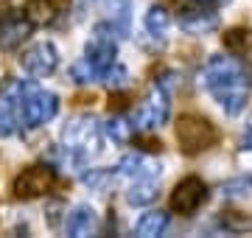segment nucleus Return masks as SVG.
<instances>
[{
	"instance_id": "nucleus-1",
	"label": "nucleus",
	"mask_w": 252,
	"mask_h": 238,
	"mask_svg": "<svg viewBox=\"0 0 252 238\" xmlns=\"http://www.w3.org/2000/svg\"><path fill=\"white\" fill-rule=\"evenodd\" d=\"M202 84L227 115L244 112L252 84L247 67L235 56H210L202 67Z\"/></svg>"
},
{
	"instance_id": "nucleus-2",
	"label": "nucleus",
	"mask_w": 252,
	"mask_h": 238,
	"mask_svg": "<svg viewBox=\"0 0 252 238\" xmlns=\"http://www.w3.org/2000/svg\"><path fill=\"white\" fill-rule=\"evenodd\" d=\"M6 107H9V104H6ZM11 110H14V115H17L23 129L45 126L48 120H54L56 112H59V95L51 92V90H42V87H36V84L31 82L28 90L23 92V98H20Z\"/></svg>"
},
{
	"instance_id": "nucleus-3",
	"label": "nucleus",
	"mask_w": 252,
	"mask_h": 238,
	"mask_svg": "<svg viewBox=\"0 0 252 238\" xmlns=\"http://www.w3.org/2000/svg\"><path fill=\"white\" fill-rule=\"evenodd\" d=\"M101 123L93 115H73L67 123L62 126V149H67L70 154H76L79 160H90L101 151Z\"/></svg>"
},
{
	"instance_id": "nucleus-4",
	"label": "nucleus",
	"mask_w": 252,
	"mask_h": 238,
	"mask_svg": "<svg viewBox=\"0 0 252 238\" xmlns=\"http://www.w3.org/2000/svg\"><path fill=\"white\" fill-rule=\"evenodd\" d=\"M174 132H177V143H180L182 154H202V151H207L219 138L216 126L207 118H202V115H193V112L180 115Z\"/></svg>"
},
{
	"instance_id": "nucleus-5",
	"label": "nucleus",
	"mask_w": 252,
	"mask_h": 238,
	"mask_svg": "<svg viewBox=\"0 0 252 238\" xmlns=\"http://www.w3.org/2000/svg\"><path fill=\"white\" fill-rule=\"evenodd\" d=\"M168 92L171 90H165V87H160V84H154L152 92H149V95L137 104V110L129 115L135 132H154V129H160L162 123L168 120V112H171Z\"/></svg>"
},
{
	"instance_id": "nucleus-6",
	"label": "nucleus",
	"mask_w": 252,
	"mask_h": 238,
	"mask_svg": "<svg viewBox=\"0 0 252 238\" xmlns=\"http://www.w3.org/2000/svg\"><path fill=\"white\" fill-rule=\"evenodd\" d=\"M56 182V168L54 165H28L23 168L14 182H11V191L17 199H36V196H45Z\"/></svg>"
},
{
	"instance_id": "nucleus-7",
	"label": "nucleus",
	"mask_w": 252,
	"mask_h": 238,
	"mask_svg": "<svg viewBox=\"0 0 252 238\" xmlns=\"http://www.w3.org/2000/svg\"><path fill=\"white\" fill-rule=\"evenodd\" d=\"M180 28L188 34H210L219 28L216 6L207 0H185L180 9Z\"/></svg>"
},
{
	"instance_id": "nucleus-8",
	"label": "nucleus",
	"mask_w": 252,
	"mask_h": 238,
	"mask_svg": "<svg viewBox=\"0 0 252 238\" xmlns=\"http://www.w3.org/2000/svg\"><path fill=\"white\" fill-rule=\"evenodd\" d=\"M20 64L28 76L34 79H48L54 76V70L59 67V51H56L54 42H34L31 48L23 51L20 56Z\"/></svg>"
},
{
	"instance_id": "nucleus-9",
	"label": "nucleus",
	"mask_w": 252,
	"mask_h": 238,
	"mask_svg": "<svg viewBox=\"0 0 252 238\" xmlns=\"http://www.w3.org/2000/svg\"><path fill=\"white\" fill-rule=\"evenodd\" d=\"M205 202H207V185L199 177H185V179H180V182L174 185V191H171V210L174 213L190 216Z\"/></svg>"
},
{
	"instance_id": "nucleus-10",
	"label": "nucleus",
	"mask_w": 252,
	"mask_h": 238,
	"mask_svg": "<svg viewBox=\"0 0 252 238\" xmlns=\"http://www.w3.org/2000/svg\"><path fill=\"white\" fill-rule=\"evenodd\" d=\"M115 174L129 179V182H132V179H149V177L162 174V165L157 163V160H152L149 154H143V151H129V154L121 157Z\"/></svg>"
},
{
	"instance_id": "nucleus-11",
	"label": "nucleus",
	"mask_w": 252,
	"mask_h": 238,
	"mask_svg": "<svg viewBox=\"0 0 252 238\" xmlns=\"http://www.w3.org/2000/svg\"><path fill=\"white\" fill-rule=\"evenodd\" d=\"M98 230V216L93 210L90 205H76L67 219H64V233L73 238H84V236H93Z\"/></svg>"
},
{
	"instance_id": "nucleus-12",
	"label": "nucleus",
	"mask_w": 252,
	"mask_h": 238,
	"mask_svg": "<svg viewBox=\"0 0 252 238\" xmlns=\"http://www.w3.org/2000/svg\"><path fill=\"white\" fill-rule=\"evenodd\" d=\"M31 23L26 17H0V51H14L31 34Z\"/></svg>"
},
{
	"instance_id": "nucleus-13",
	"label": "nucleus",
	"mask_w": 252,
	"mask_h": 238,
	"mask_svg": "<svg viewBox=\"0 0 252 238\" xmlns=\"http://www.w3.org/2000/svg\"><path fill=\"white\" fill-rule=\"evenodd\" d=\"M84 3V0H81ZM90 3H95L104 14H107V20L112 23V26L121 31V34H129V14H132V0H90Z\"/></svg>"
},
{
	"instance_id": "nucleus-14",
	"label": "nucleus",
	"mask_w": 252,
	"mask_h": 238,
	"mask_svg": "<svg viewBox=\"0 0 252 238\" xmlns=\"http://www.w3.org/2000/svg\"><path fill=\"white\" fill-rule=\"evenodd\" d=\"M157 188H160V177H149V179H132L129 191H126V202L132 208H146L157 199Z\"/></svg>"
},
{
	"instance_id": "nucleus-15",
	"label": "nucleus",
	"mask_w": 252,
	"mask_h": 238,
	"mask_svg": "<svg viewBox=\"0 0 252 238\" xmlns=\"http://www.w3.org/2000/svg\"><path fill=\"white\" fill-rule=\"evenodd\" d=\"M171 224V216L165 210H149L140 216V221L135 224V236L140 238H154V236H162Z\"/></svg>"
},
{
	"instance_id": "nucleus-16",
	"label": "nucleus",
	"mask_w": 252,
	"mask_h": 238,
	"mask_svg": "<svg viewBox=\"0 0 252 238\" xmlns=\"http://www.w3.org/2000/svg\"><path fill=\"white\" fill-rule=\"evenodd\" d=\"M143 26L149 31V37L165 39L168 28H171V14L165 11V6H149V11H146V17H143Z\"/></svg>"
},
{
	"instance_id": "nucleus-17",
	"label": "nucleus",
	"mask_w": 252,
	"mask_h": 238,
	"mask_svg": "<svg viewBox=\"0 0 252 238\" xmlns=\"http://www.w3.org/2000/svg\"><path fill=\"white\" fill-rule=\"evenodd\" d=\"M23 17H26L31 26H51L56 20V3L54 0H28Z\"/></svg>"
},
{
	"instance_id": "nucleus-18",
	"label": "nucleus",
	"mask_w": 252,
	"mask_h": 238,
	"mask_svg": "<svg viewBox=\"0 0 252 238\" xmlns=\"http://www.w3.org/2000/svg\"><path fill=\"white\" fill-rule=\"evenodd\" d=\"M101 132L112 143H129L132 135H135V126H132V120L126 118V115H112V118H107L101 123Z\"/></svg>"
},
{
	"instance_id": "nucleus-19",
	"label": "nucleus",
	"mask_w": 252,
	"mask_h": 238,
	"mask_svg": "<svg viewBox=\"0 0 252 238\" xmlns=\"http://www.w3.org/2000/svg\"><path fill=\"white\" fill-rule=\"evenodd\" d=\"M115 171H109V168H93V171H87V174H81V182L87 185L90 191L95 193H104L109 188V185L115 182Z\"/></svg>"
},
{
	"instance_id": "nucleus-20",
	"label": "nucleus",
	"mask_w": 252,
	"mask_h": 238,
	"mask_svg": "<svg viewBox=\"0 0 252 238\" xmlns=\"http://www.w3.org/2000/svg\"><path fill=\"white\" fill-rule=\"evenodd\" d=\"M247 193H252V174H238L233 179L221 182V196L224 199H241Z\"/></svg>"
},
{
	"instance_id": "nucleus-21",
	"label": "nucleus",
	"mask_w": 252,
	"mask_h": 238,
	"mask_svg": "<svg viewBox=\"0 0 252 238\" xmlns=\"http://www.w3.org/2000/svg\"><path fill=\"white\" fill-rule=\"evenodd\" d=\"M219 224H221L227 233H244V230L252 227V219L241 216L238 210H224L221 216H219Z\"/></svg>"
},
{
	"instance_id": "nucleus-22",
	"label": "nucleus",
	"mask_w": 252,
	"mask_h": 238,
	"mask_svg": "<svg viewBox=\"0 0 252 238\" xmlns=\"http://www.w3.org/2000/svg\"><path fill=\"white\" fill-rule=\"evenodd\" d=\"M20 120L17 115H14V110L11 107H6L3 101H0V138H11L14 132H20Z\"/></svg>"
},
{
	"instance_id": "nucleus-23",
	"label": "nucleus",
	"mask_w": 252,
	"mask_h": 238,
	"mask_svg": "<svg viewBox=\"0 0 252 238\" xmlns=\"http://www.w3.org/2000/svg\"><path fill=\"white\" fill-rule=\"evenodd\" d=\"M247 42V34H244L241 28H233V31H227L224 34V45L227 48H241Z\"/></svg>"
},
{
	"instance_id": "nucleus-24",
	"label": "nucleus",
	"mask_w": 252,
	"mask_h": 238,
	"mask_svg": "<svg viewBox=\"0 0 252 238\" xmlns=\"http://www.w3.org/2000/svg\"><path fill=\"white\" fill-rule=\"evenodd\" d=\"M238 149H241V151H252V118L244 123V132H241V140H238Z\"/></svg>"
}]
</instances>
